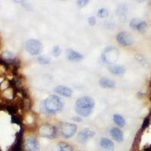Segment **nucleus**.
I'll use <instances>...</instances> for the list:
<instances>
[{
  "label": "nucleus",
  "instance_id": "f257e3e1",
  "mask_svg": "<svg viewBox=\"0 0 151 151\" xmlns=\"http://www.w3.org/2000/svg\"><path fill=\"white\" fill-rule=\"evenodd\" d=\"M94 106V101L92 98L84 96L79 98L76 101L75 105V110L76 113L81 116H88L92 112Z\"/></svg>",
  "mask_w": 151,
  "mask_h": 151
},
{
  "label": "nucleus",
  "instance_id": "f03ea898",
  "mask_svg": "<svg viewBox=\"0 0 151 151\" xmlns=\"http://www.w3.org/2000/svg\"><path fill=\"white\" fill-rule=\"evenodd\" d=\"M64 104L59 97L56 95H51L48 97L44 101V106L46 111L51 113H55L62 110Z\"/></svg>",
  "mask_w": 151,
  "mask_h": 151
},
{
  "label": "nucleus",
  "instance_id": "7ed1b4c3",
  "mask_svg": "<svg viewBox=\"0 0 151 151\" xmlns=\"http://www.w3.org/2000/svg\"><path fill=\"white\" fill-rule=\"evenodd\" d=\"M119 55V52L118 48L116 47L113 46V45H110L107 46L104 49L103 52H102V59L104 62L107 63V64H114L117 60Z\"/></svg>",
  "mask_w": 151,
  "mask_h": 151
},
{
  "label": "nucleus",
  "instance_id": "20e7f679",
  "mask_svg": "<svg viewBox=\"0 0 151 151\" xmlns=\"http://www.w3.org/2000/svg\"><path fill=\"white\" fill-rule=\"evenodd\" d=\"M39 133L43 137L46 138H54L57 135L56 128L54 125L48 123L42 124L39 128Z\"/></svg>",
  "mask_w": 151,
  "mask_h": 151
},
{
  "label": "nucleus",
  "instance_id": "39448f33",
  "mask_svg": "<svg viewBox=\"0 0 151 151\" xmlns=\"http://www.w3.org/2000/svg\"><path fill=\"white\" fill-rule=\"evenodd\" d=\"M26 49L31 55H37L42 51V45L39 40H29L26 42Z\"/></svg>",
  "mask_w": 151,
  "mask_h": 151
},
{
  "label": "nucleus",
  "instance_id": "423d86ee",
  "mask_svg": "<svg viewBox=\"0 0 151 151\" xmlns=\"http://www.w3.org/2000/svg\"><path fill=\"white\" fill-rule=\"evenodd\" d=\"M77 126L74 124L64 123L60 126V134L64 138H70L76 132Z\"/></svg>",
  "mask_w": 151,
  "mask_h": 151
},
{
  "label": "nucleus",
  "instance_id": "0eeeda50",
  "mask_svg": "<svg viewBox=\"0 0 151 151\" xmlns=\"http://www.w3.org/2000/svg\"><path fill=\"white\" fill-rule=\"evenodd\" d=\"M116 39L118 42L124 46H129L134 43V38L128 32H120L116 36Z\"/></svg>",
  "mask_w": 151,
  "mask_h": 151
},
{
  "label": "nucleus",
  "instance_id": "6e6552de",
  "mask_svg": "<svg viewBox=\"0 0 151 151\" xmlns=\"http://www.w3.org/2000/svg\"><path fill=\"white\" fill-rule=\"evenodd\" d=\"M24 147L27 151H40V144L34 137H28L24 141Z\"/></svg>",
  "mask_w": 151,
  "mask_h": 151
},
{
  "label": "nucleus",
  "instance_id": "1a4fd4ad",
  "mask_svg": "<svg viewBox=\"0 0 151 151\" xmlns=\"http://www.w3.org/2000/svg\"><path fill=\"white\" fill-rule=\"evenodd\" d=\"M95 134V132L92 130H90L88 129H85L79 132L78 139L81 144H85L86 141H88L90 138L93 137Z\"/></svg>",
  "mask_w": 151,
  "mask_h": 151
},
{
  "label": "nucleus",
  "instance_id": "9d476101",
  "mask_svg": "<svg viewBox=\"0 0 151 151\" xmlns=\"http://www.w3.org/2000/svg\"><path fill=\"white\" fill-rule=\"evenodd\" d=\"M22 133L23 129L21 128L20 132L16 134L15 141L9 149V151H22Z\"/></svg>",
  "mask_w": 151,
  "mask_h": 151
},
{
  "label": "nucleus",
  "instance_id": "9b49d317",
  "mask_svg": "<svg viewBox=\"0 0 151 151\" xmlns=\"http://www.w3.org/2000/svg\"><path fill=\"white\" fill-rule=\"evenodd\" d=\"M99 144L103 151L114 150V144L111 140H110L107 137H101L100 139Z\"/></svg>",
  "mask_w": 151,
  "mask_h": 151
},
{
  "label": "nucleus",
  "instance_id": "f8f14e48",
  "mask_svg": "<svg viewBox=\"0 0 151 151\" xmlns=\"http://www.w3.org/2000/svg\"><path fill=\"white\" fill-rule=\"evenodd\" d=\"M147 25V24L146 21H141L137 18L132 19L130 22V26L132 29H137L139 31H144L146 29Z\"/></svg>",
  "mask_w": 151,
  "mask_h": 151
},
{
  "label": "nucleus",
  "instance_id": "ddd939ff",
  "mask_svg": "<svg viewBox=\"0 0 151 151\" xmlns=\"http://www.w3.org/2000/svg\"><path fill=\"white\" fill-rule=\"evenodd\" d=\"M67 59L70 61H79L83 59V56L79 52L73 49H68L67 51Z\"/></svg>",
  "mask_w": 151,
  "mask_h": 151
},
{
  "label": "nucleus",
  "instance_id": "4468645a",
  "mask_svg": "<svg viewBox=\"0 0 151 151\" xmlns=\"http://www.w3.org/2000/svg\"><path fill=\"white\" fill-rule=\"evenodd\" d=\"M54 91L64 97H70L72 96L73 94V91L70 88L66 87V86H57L55 89H54Z\"/></svg>",
  "mask_w": 151,
  "mask_h": 151
},
{
  "label": "nucleus",
  "instance_id": "2eb2a0df",
  "mask_svg": "<svg viewBox=\"0 0 151 151\" xmlns=\"http://www.w3.org/2000/svg\"><path fill=\"white\" fill-rule=\"evenodd\" d=\"M110 133L112 137H113V139L116 141L117 142L120 143L123 141V133L118 128H112L110 131Z\"/></svg>",
  "mask_w": 151,
  "mask_h": 151
},
{
  "label": "nucleus",
  "instance_id": "dca6fc26",
  "mask_svg": "<svg viewBox=\"0 0 151 151\" xmlns=\"http://www.w3.org/2000/svg\"><path fill=\"white\" fill-rule=\"evenodd\" d=\"M108 70L110 73L116 75H122L125 72V68L122 65H118V64H113L108 67Z\"/></svg>",
  "mask_w": 151,
  "mask_h": 151
},
{
  "label": "nucleus",
  "instance_id": "f3484780",
  "mask_svg": "<svg viewBox=\"0 0 151 151\" xmlns=\"http://www.w3.org/2000/svg\"><path fill=\"white\" fill-rule=\"evenodd\" d=\"M99 84L101 87L106 88H111L116 86L115 82L107 78H101L99 81Z\"/></svg>",
  "mask_w": 151,
  "mask_h": 151
},
{
  "label": "nucleus",
  "instance_id": "a211bd4d",
  "mask_svg": "<svg viewBox=\"0 0 151 151\" xmlns=\"http://www.w3.org/2000/svg\"><path fill=\"white\" fill-rule=\"evenodd\" d=\"M55 151H73V149L70 144L64 142H60L56 145Z\"/></svg>",
  "mask_w": 151,
  "mask_h": 151
},
{
  "label": "nucleus",
  "instance_id": "6ab92c4d",
  "mask_svg": "<svg viewBox=\"0 0 151 151\" xmlns=\"http://www.w3.org/2000/svg\"><path fill=\"white\" fill-rule=\"evenodd\" d=\"M113 121L116 124H117L119 126H121V127H123L125 125V119L123 118V116H122L119 114H115L113 116Z\"/></svg>",
  "mask_w": 151,
  "mask_h": 151
},
{
  "label": "nucleus",
  "instance_id": "aec40b11",
  "mask_svg": "<svg viewBox=\"0 0 151 151\" xmlns=\"http://www.w3.org/2000/svg\"><path fill=\"white\" fill-rule=\"evenodd\" d=\"M127 12V7H126V5H119L118 7V9H116V14H118L119 16L125 15V12Z\"/></svg>",
  "mask_w": 151,
  "mask_h": 151
},
{
  "label": "nucleus",
  "instance_id": "412c9836",
  "mask_svg": "<svg viewBox=\"0 0 151 151\" xmlns=\"http://www.w3.org/2000/svg\"><path fill=\"white\" fill-rule=\"evenodd\" d=\"M38 62L40 64H48L51 62V59L47 56H40L37 58Z\"/></svg>",
  "mask_w": 151,
  "mask_h": 151
},
{
  "label": "nucleus",
  "instance_id": "4be33fe9",
  "mask_svg": "<svg viewBox=\"0 0 151 151\" xmlns=\"http://www.w3.org/2000/svg\"><path fill=\"white\" fill-rule=\"evenodd\" d=\"M5 108H6L8 112L9 113H11L12 115H15L17 112V106H14V105H6Z\"/></svg>",
  "mask_w": 151,
  "mask_h": 151
},
{
  "label": "nucleus",
  "instance_id": "5701e85b",
  "mask_svg": "<svg viewBox=\"0 0 151 151\" xmlns=\"http://www.w3.org/2000/svg\"><path fill=\"white\" fill-rule=\"evenodd\" d=\"M109 12L107 9H101L98 12V17H101V18H104V17H108Z\"/></svg>",
  "mask_w": 151,
  "mask_h": 151
},
{
  "label": "nucleus",
  "instance_id": "b1692460",
  "mask_svg": "<svg viewBox=\"0 0 151 151\" xmlns=\"http://www.w3.org/2000/svg\"><path fill=\"white\" fill-rule=\"evenodd\" d=\"M150 116L149 115L146 117V118L144 119V122H143L142 126H141V131H144V129H146L149 126L150 122Z\"/></svg>",
  "mask_w": 151,
  "mask_h": 151
},
{
  "label": "nucleus",
  "instance_id": "393cba45",
  "mask_svg": "<svg viewBox=\"0 0 151 151\" xmlns=\"http://www.w3.org/2000/svg\"><path fill=\"white\" fill-rule=\"evenodd\" d=\"M61 53V49H60L59 45H55L52 49V55L55 57H58Z\"/></svg>",
  "mask_w": 151,
  "mask_h": 151
},
{
  "label": "nucleus",
  "instance_id": "a878e982",
  "mask_svg": "<svg viewBox=\"0 0 151 151\" xmlns=\"http://www.w3.org/2000/svg\"><path fill=\"white\" fill-rule=\"evenodd\" d=\"M12 122L13 123L17 124V125H21V118L18 116L16 115V114L15 115H12Z\"/></svg>",
  "mask_w": 151,
  "mask_h": 151
},
{
  "label": "nucleus",
  "instance_id": "bb28decb",
  "mask_svg": "<svg viewBox=\"0 0 151 151\" xmlns=\"http://www.w3.org/2000/svg\"><path fill=\"white\" fill-rule=\"evenodd\" d=\"M95 23H96V19H95L94 17H90L88 18V24H89V25L93 26V25L95 24Z\"/></svg>",
  "mask_w": 151,
  "mask_h": 151
},
{
  "label": "nucleus",
  "instance_id": "cd10ccee",
  "mask_svg": "<svg viewBox=\"0 0 151 151\" xmlns=\"http://www.w3.org/2000/svg\"><path fill=\"white\" fill-rule=\"evenodd\" d=\"M88 1H78L77 5H79V7H83V6H85L88 4Z\"/></svg>",
  "mask_w": 151,
  "mask_h": 151
},
{
  "label": "nucleus",
  "instance_id": "c85d7f7f",
  "mask_svg": "<svg viewBox=\"0 0 151 151\" xmlns=\"http://www.w3.org/2000/svg\"><path fill=\"white\" fill-rule=\"evenodd\" d=\"M143 151H151V145L150 147H148L144 148V150H143Z\"/></svg>",
  "mask_w": 151,
  "mask_h": 151
},
{
  "label": "nucleus",
  "instance_id": "c756f323",
  "mask_svg": "<svg viewBox=\"0 0 151 151\" xmlns=\"http://www.w3.org/2000/svg\"><path fill=\"white\" fill-rule=\"evenodd\" d=\"M78 117H73V120H76V121H79V122H80V121H82V119H81L80 118L79 119H77Z\"/></svg>",
  "mask_w": 151,
  "mask_h": 151
}]
</instances>
